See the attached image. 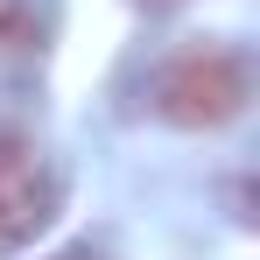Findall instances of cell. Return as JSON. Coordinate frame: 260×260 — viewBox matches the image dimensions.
<instances>
[{"label":"cell","mask_w":260,"mask_h":260,"mask_svg":"<svg viewBox=\"0 0 260 260\" xmlns=\"http://www.w3.org/2000/svg\"><path fill=\"white\" fill-rule=\"evenodd\" d=\"M246 106V63L232 49H183L155 78V113L169 127H225Z\"/></svg>","instance_id":"cell-1"},{"label":"cell","mask_w":260,"mask_h":260,"mask_svg":"<svg viewBox=\"0 0 260 260\" xmlns=\"http://www.w3.org/2000/svg\"><path fill=\"white\" fill-rule=\"evenodd\" d=\"M56 169L43 162L36 141L0 134V253H21L49 218H56Z\"/></svg>","instance_id":"cell-2"},{"label":"cell","mask_w":260,"mask_h":260,"mask_svg":"<svg viewBox=\"0 0 260 260\" xmlns=\"http://www.w3.org/2000/svg\"><path fill=\"white\" fill-rule=\"evenodd\" d=\"M43 49V14L36 0H0V63H21Z\"/></svg>","instance_id":"cell-3"},{"label":"cell","mask_w":260,"mask_h":260,"mask_svg":"<svg viewBox=\"0 0 260 260\" xmlns=\"http://www.w3.org/2000/svg\"><path fill=\"white\" fill-rule=\"evenodd\" d=\"M134 7H148V14H162V7H176V0H134Z\"/></svg>","instance_id":"cell-4"},{"label":"cell","mask_w":260,"mask_h":260,"mask_svg":"<svg viewBox=\"0 0 260 260\" xmlns=\"http://www.w3.org/2000/svg\"><path fill=\"white\" fill-rule=\"evenodd\" d=\"M56 260H91V253H56Z\"/></svg>","instance_id":"cell-5"}]
</instances>
